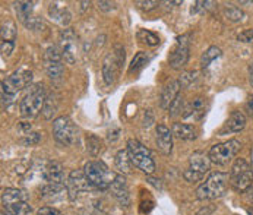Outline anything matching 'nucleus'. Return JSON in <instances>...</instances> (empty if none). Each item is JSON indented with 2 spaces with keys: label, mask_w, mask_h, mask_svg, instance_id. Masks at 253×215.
<instances>
[{
  "label": "nucleus",
  "mask_w": 253,
  "mask_h": 215,
  "mask_svg": "<svg viewBox=\"0 0 253 215\" xmlns=\"http://www.w3.org/2000/svg\"><path fill=\"white\" fill-rule=\"evenodd\" d=\"M89 1H81V6H82V10H85L86 7H89Z\"/></svg>",
  "instance_id": "49530a36"
},
{
  "label": "nucleus",
  "mask_w": 253,
  "mask_h": 215,
  "mask_svg": "<svg viewBox=\"0 0 253 215\" xmlns=\"http://www.w3.org/2000/svg\"><path fill=\"white\" fill-rule=\"evenodd\" d=\"M110 190L113 193V196L119 201V204L122 207H129L130 204V196H129V189H127V183L123 176H117L114 181L110 186Z\"/></svg>",
  "instance_id": "4468645a"
},
{
  "label": "nucleus",
  "mask_w": 253,
  "mask_h": 215,
  "mask_svg": "<svg viewBox=\"0 0 253 215\" xmlns=\"http://www.w3.org/2000/svg\"><path fill=\"white\" fill-rule=\"evenodd\" d=\"M45 72L51 79L59 81L65 73V68L62 62H45Z\"/></svg>",
  "instance_id": "a878e982"
},
{
  "label": "nucleus",
  "mask_w": 253,
  "mask_h": 215,
  "mask_svg": "<svg viewBox=\"0 0 253 215\" xmlns=\"http://www.w3.org/2000/svg\"><path fill=\"white\" fill-rule=\"evenodd\" d=\"M136 4L142 10H152V9H155L160 4V1H157V0H146V1H136Z\"/></svg>",
  "instance_id": "4c0bfd02"
},
{
  "label": "nucleus",
  "mask_w": 253,
  "mask_h": 215,
  "mask_svg": "<svg viewBox=\"0 0 253 215\" xmlns=\"http://www.w3.org/2000/svg\"><path fill=\"white\" fill-rule=\"evenodd\" d=\"M149 59H151V56H149L148 53H145V51H139V53H138V54L133 57V60H132V63H130L129 73H133V72L141 71L145 65L149 62Z\"/></svg>",
  "instance_id": "cd10ccee"
},
{
  "label": "nucleus",
  "mask_w": 253,
  "mask_h": 215,
  "mask_svg": "<svg viewBox=\"0 0 253 215\" xmlns=\"http://www.w3.org/2000/svg\"><path fill=\"white\" fill-rule=\"evenodd\" d=\"M189 36L177 37V44L173 48L171 54H170V66L176 71H179L181 68L186 66L187 60H189Z\"/></svg>",
  "instance_id": "9d476101"
},
{
  "label": "nucleus",
  "mask_w": 253,
  "mask_h": 215,
  "mask_svg": "<svg viewBox=\"0 0 253 215\" xmlns=\"http://www.w3.org/2000/svg\"><path fill=\"white\" fill-rule=\"evenodd\" d=\"M34 1H18L15 3V10L16 15L19 18V21L22 24H25L30 18H33V12H34Z\"/></svg>",
  "instance_id": "393cba45"
},
{
  "label": "nucleus",
  "mask_w": 253,
  "mask_h": 215,
  "mask_svg": "<svg viewBox=\"0 0 253 215\" xmlns=\"http://www.w3.org/2000/svg\"><path fill=\"white\" fill-rule=\"evenodd\" d=\"M41 198L48 204H57L63 202L69 198V190L65 184H51L48 183L41 189Z\"/></svg>",
  "instance_id": "f8f14e48"
},
{
  "label": "nucleus",
  "mask_w": 253,
  "mask_h": 215,
  "mask_svg": "<svg viewBox=\"0 0 253 215\" xmlns=\"http://www.w3.org/2000/svg\"><path fill=\"white\" fill-rule=\"evenodd\" d=\"M16 94H18V91L9 79L1 81V104H3V107H9L15 101Z\"/></svg>",
  "instance_id": "b1692460"
},
{
  "label": "nucleus",
  "mask_w": 253,
  "mask_h": 215,
  "mask_svg": "<svg viewBox=\"0 0 253 215\" xmlns=\"http://www.w3.org/2000/svg\"><path fill=\"white\" fill-rule=\"evenodd\" d=\"M98 6H100V9L104 10V12H110V10L114 9V4L110 3V1H98Z\"/></svg>",
  "instance_id": "37998d69"
},
{
  "label": "nucleus",
  "mask_w": 253,
  "mask_h": 215,
  "mask_svg": "<svg viewBox=\"0 0 253 215\" xmlns=\"http://www.w3.org/2000/svg\"><path fill=\"white\" fill-rule=\"evenodd\" d=\"M88 151L92 155H97L101 151V141L97 136H89V139H88Z\"/></svg>",
  "instance_id": "c9c22d12"
},
{
  "label": "nucleus",
  "mask_w": 253,
  "mask_h": 215,
  "mask_svg": "<svg viewBox=\"0 0 253 215\" xmlns=\"http://www.w3.org/2000/svg\"><path fill=\"white\" fill-rule=\"evenodd\" d=\"M171 132L176 138H179L181 141H193L198 136L196 128L189 123H174Z\"/></svg>",
  "instance_id": "4be33fe9"
},
{
  "label": "nucleus",
  "mask_w": 253,
  "mask_h": 215,
  "mask_svg": "<svg viewBox=\"0 0 253 215\" xmlns=\"http://www.w3.org/2000/svg\"><path fill=\"white\" fill-rule=\"evenodd\" d=\"M246 192H248V195H249L251 201H252V202H253V184H252V186H251V187H249V189H248V190H246Z\"/></svg>",
  "instance_id": "a18cd8bd"
},
{
  "label": "nucleus",
  "mask_w": 253,
  "mask_h": 215,
  "mask_svg": "<svg viewBox=\"0 0 253 215\" xmlns=\"http://www.w3.org/2000/svg\"><path fill=\"white\" fill-rule=\"evenodd\" d=\"M16 38V28L12 22L1 25V41H15Z\"/></svg>",
  "instance_id": "473e14b6"
},
{
  "label": "nucleus",
  "mask_w": 253,
  "mask_h": 215,
  "mask_svg": "<svg viewBox=\"0 0 253 215\" xmlns=\"http://www.w3.org/2000/svg\"><path fill=\"white\" fill-rule=\"evenodd\" d=\"M120 63L117 62L116 56L113 53H110L106 56L104 62H103V79L107 85H113L116 78H117V73L120 69Z\"/></svg>",
  "instance_id": "dca6fc26"
},
{
  "label": "nucleus",
  "mask_w": 253,
  "mask_h": 215,
  "mask_svg": "<svg viewBox=\"0 0 253 215\" xmlns=\"http://www.w3.org/2000/svg\"><path fill=\"white\" fill-rule=\"evenodd\" d=\"M221 56V50L215 47V45H212V47H210L202 56H201V66L202 68H208L215 59H218Z\"/></svg>",
  "instance_id": "bb28decb"
},
{
  "label": "nucleus",
  "mask_w": 253,
  "mask_h": 215,
  "mask_svg": "<svg viewBox=\"0 0 253 215\" xmlns=\"http://www.w3.org/2000/svg\"><path fill=\"white\" fill-rule=\"evenodd\" d=\"M44 179L51 184H65V170L57 161H50L44 169Z\"/></svg>",
  "instance_id": "f3484780"
},
{
  "label": "nucleus",
  "mask_w": 253,
  "mask_h": 215,
  "mask_svg": "<svg viewBox=\"0 0 253 215\" xmlns=\"http://www.w3.org/2000/svg\"><path fill=\"white\" fill-rule=\"evenodd\" d=\"M251 161H252V166H253V146H252V149H251Z\"/></svg>",
  "instance_id": "de8ad7c7"
},
{
  "label": "nucleus",
  "mask_w": 253,
  "mask_h": 215,
  "mask_svg": "<svg viewBox=\"0 0 253 215\" xmlns=\"http://www.w3.org/2000/svg\"><path fill=\"white\" fill-rule=\"evenodd\" d=\"M230 184L236 192H246L253 184V169L245 158H237L230 172Z\"/></svg>",
  "instance_id": "20e7f679"
},
{
  "label": "nucleus",
  "mask_w": 253,
  "mask_h": 215,
  "mask_svg": "<svg viewBox=\"0 0 253 215\" xmlns=\"http://www.w3.org/2000/svg\"><path fill=\"white\" fill-rule=\"evenodd\" d=\"M66 187L69 190V198L75 199L79 193L88 192L94 186L88 180L84 170H72L71 174H69V177H68V181H66Z\"/></svg>",
  "instance_id": "1a4fd4ad"
},
{
  "label": "nucleus",
  "mask_w": 253,
  "mask_h": 215,
  "mask_svg": "<svg viewBox=\"0 0 253 215\" xmlns=\"http://www.w3.org/2000/svg\"><path fill=\"white\" fill-rule=\"evenodd\" d=\"M28 201V195L21 190V189H15V187H7L1 192V204L3 208H7L10 205L19 204V202H25Z\"/></svg>",
  "instance_id": "6ab92c4d"
},
{
  "label": "nucleus",
  "mask_w": 253,
  "mask_h": 215,
  "mask_svg": "<svg viewBox=\"0 0 253 215\" xmlns=\"http://www.w3.org/2000/svg\"><path fill=\"white\" fill-rule=\"evenodd\" d=\"M24 25H25L27 28H30V30H38V28L42 27V21L38 19L37 16H33V18H30Z\"/></svg>",
  "instance_id": "58836bf2"
},
{
  "label": "nucleus",
  "mask_w": 253,
  "mask_h": 215,
  "mask_svg": "<svg viewBox=\"0 0 253 215\" xmlns=\"http://www.w3.org/2000/svg\"><path fill=\"white\" fill-rule=\"evenodd\" d=\"M62 59H63V54H62V51L59 50L57 45H50L45 50V54H44L45 62H62Z\"/></svg>",
  "instance_id": "2f4dec72"
},
{
  "label": "nucleus",
  "mask_w": 253,
  "mask_h": 215,
  "mask_svg": "<svg viewBox=\"0 0 253 215\" xmlns=\"http://www.w3.org/2000/svg\"><path fill=\"white\" fill-rule=\"evenodd\" d=\"M173 132L166 125H157L155 128V141L158 149L164 155H170L173 151Z\"/></svg>",
  "instance_id": "ddd939ff"
},
{
  "label": "nucleus",
  "mask_w": 253,
  "mask_h": 215,
  "mask_svg": "<svg viewBox=\"0 0 253 215\" xmlns=\"http://www.w3.org/2000/svg\"><path fill=\"white\" fill-rule=\"evenodd\" d=\"M224 13H225V18L231 22H242L246 18V15L239 7H236L233 4H227L224 9Z\"/></svg>",
  "instance_id": "c85d7f7f"
},
{
  "label": "nucleus",
  "mask_w": 253,
  "mask_h": 215,
  "mask_svg": "<svg viewBox=\"0 0 253 215\" xmlns=\"http://www.w3.org/2000/svg\"><path fill=\"white\" fill-rule=\"evenodd\" d=\"M45 91H44V85L42 84H36L33 86H30V91L25 94V97L21 101V114L24 117H36L40 111H42L44 103H45Z\"/></svg>",
  "instance_id": "7ed1b4c3"
},
{
  "label": "nucleus",
  "mask_w": 253,
  "mask_h": 215,
  "mask_svg": "<svg viewBox=\"0 0 253 215\" xmlns=\"http://www.w3.org/2000/svg\"><path fill=\"white\" fill-rule=\"evenodd\" d=\"M230 181V176L225 173H211L208 179L205 180L198 189H196V198L201 201H211L224 196L227 192V186Z\"/></svg>",
  "instance_id": "f257e3e1"
},
{
  "label": "nucleus",
  "mask_w": 253,
  "mask_h": 215,
  "mask_svg": "<svg viewBox=\"0 0 253 215\" xmlns=\"http://www.w3.org/2000/svg\"><path fill=\"white\" fill-rule=\"evenodd\" d=\"M127 152L132 160V164L138 167L145 174H152L155 172V163L152 160L151 151L136 139L127 142Z\"/></svg>",
  "instance_id": "39448f33"
},
{
  "label": "nucleus",
  "mask_w": 253,
  "mask_h": 215,
  "mask_svg": "<svg viewBox=\"0 0 253 215\" xmlns=\"http://www.w3.org/2000/svg\"><path fill=\"white\" fill-rule=\"evenodd\" d=\"M0 50H1L3 57H9L15 50V41H1Z\"/></svg>",
  "instance_id": "e433bc0d"
},
{
  "label": "nucleus",
  "mask_w": 253,
  "mask_h": 215,
  "mask_svg": "<svg viewBox=\"0 0 253 215\" xmlns=\"http://www.w3.org/2000/svg\"><path fill=\"white\" fill-rule=\"evenodd\" d=\"M40 141V135L38 133H31L30 136H27L25 139H22L21 143H24V145H34Z\"/></svg>",
  "instance_id": "79ce46f5"
},
{
  "label": "nucleus",
  "mask_w": 253,
  "mask_h": 215,
  "mask_svg": "<svg viewBox=\"0 0 253 215\" xmlns=\"http://www.w3.org/2000/svg\"><path fill=\"white\" fill-rule=\"evenodd\" d=\"M210 170V158L202 154H193L189 160V167L183 172V177L189 183H198Z\"/></svg>",
  "instance_id": "6e6552de"
},
{
  "label": "nucleus",
  "mask_w": 253,
  "mask_h": 215,
  "mask_svg": "<svg viewBox=\"0 0 253 215\" xmlns=\"http://www.w3.org/2000/svg\"><path fill=\"white\" fill-rule=\"evenodd\" d=\"M12 85L16 88V91H22L25 88H28L33 82V72L27 71V69H19V71L13 72L9 78H7Z\"/></svg>",
  "instance_id": "aec40b11"
},
{
  "label": "nucleus",
  "mask_w": 253,
  "mask_h": 215,
  "mask_svg": "<svg viewBox=\"0 0 253 215\" xmlns=\"http://www.w3.org/2000/svg\"><path fill=\"white\" fill-rule=\"evenodd\" d=\"M246 126V117L242 111H233L231 116L228 117L224 129H222V133L224 132H230V133H239L245 129Z\"/></svg>",
  "instance_id": "412c9836"
},
{
  "label": "nucleus",
  "mask_w": 253,
  "mask_h": 215,
  "mask_svg": "<svg viewBox=\"0 0 253 215\" xmlns=\"http://www.w3.org/2000/svg\"><path fill=\"white\" fill-rule=\"evenodd\" d=\"M184 100H183V97L179 95L177 98H176V101L171 104V107H170V116L171 117H174V116H177V114H181L183 111H184Z\"/></svg>",
  "instance_id": "72a5a7b5"
},
{
  "label": "nucleus",
  "mask_w": 253,
  "mask_h": 215,
  "mask_svg": "<svg viewBox=\"0 0 253 215\" xmlns=\"http://www.w3.org/2000/svg\"><path fill=\"white\" fill-rule=\"evenodd\" d=\"M240 148H242V143L237 139H230L227 142L217 143V145L211 146V149L208 152V158L214 164L225 166L234 158V155L240 151Z\"/></svg>",
  "instance_id": "423d86ee"
},
{
  "label": "nucleus",
  "mask_w": 253,
  "mask_h": 215,
  "mask_svg": "<svg viewBox=\"0 0 253 215\" xmlns=\"http://www.w3.org/2000/svg\"><path fill=\"white\" fill-rule=\"evenodd\" d=\"M53 135L56 141L65 146H71L76 142V128L68 116H60L53 122Z\"/></svg>",
  "instance_id": "0eeeda50"
},
{
  "label": "nucleus",
  "mask_w": 253,
  "mask_h": 215,
  "mask_svg": "<svg viewBox=\"0 0 253 215\" xmlns=\"http://www.w3.org/2000/svg\"><path fill=\"white\" fill-rule=\"evenodd\" d=\"M239 41H243V43H253V30H246L243 33H240L237 36Z\"/></svg>",
  "instance_id": "a19ab883"
},
{
  "label": "nucleus",
  "mask_w": 253,
  "mask_h": 215,
  "mask_svg": "<svg viewBox=\"0 0 253 215\" xmlns=\"http://www.w3.org/2000/svg\"><path fill=\"white\" fill-rule=\"evenodd\" d=\"M138 38H139L142 43H145V44L151 45V47H155V45L160 44V38L155 36L154 33L148 31V30H139V31H138Z\"/></svg>",
  "instance_id": "7c9ffc66"
},
{
  "label": "nucleus",
  "mask_w": 253,
  "mask_h": 215,
  "mask_svg": "<svg viewBox=\"0 0 253 215\" xmlns=\"http://www.w3.org/2000/svg\"><path fill=\"white\" fill-rule=\"evenodd\" d=\"M114 166L122 174H130L132 173V160L129 157L127 149H120L114 157Z\"/></svg>",
  "instance_id": "5701e85b"
},
{
  "label": "nucleus",
  "mask_w": 253,
  "mask_h": 215,
  "mask_svg": "<svg viewBox=\"0 0 253 215\" xmlns=\"http://www.w3.org/2000/svg\"><path fill=\"white\" fill-rule=\"evenodd\" d=\"M48 16L59 25L66 27L72 21V13L69 12L68 7L59 6V3H50L48 6Z\"/></svg>",
  "instance_id": "a211bd4d"
},
{
  "label": "nucleus",
  "mask_w": 253,
  "mask_h": 215,
  "mask_svg": "<svg viewBox=\"0 0 253 215\" xmlns=\"http://www.w3.org/2000/svg\"><path fill=\"white\" fill-rule=\"evenodd\" d=\"M246 111H248V114L253 117V95L249 98V101H248V104H246Z\"/></svg>",
  "instance_id": "c03bdc74"
},
{
  "label": "nucleus",
  "mask_w": 253,
  "mask_h": 215,
  "mask_svg": "<svg viewBox=\"0 0 253 215\" xmlns=\"http://www.w3.org/2000/svg\"><path fill=\"white\" fill-rule=\"evenodd\" d=\"M180 88L181 84L179 79H171L164 85V88L161 89V94H160V106L163 110H170L171 104L180 95Z\"/></svg>",
  "instance_id": "9b49d317"
},
{
  "label": "nucleus",
  "mask_w": 253,
  "mask_h": 215,
  "mask_svg": "<svg viewBox=\"0 0 253 215\" xmlns=\"http://www.w3.org/2000/svg\"><path fill=\"white\" fill-rule=\"evenodd\" d=\"M84 172L91 184L97 189H110L111 183L117 177L103 161H89L85 164Z\"/></svg>",
  "instance_id": "f03ea898"
},
{
  "label": "nucleus",
  "mask_w": 253,
  "mask_h": 215,
  "mask_svg": "<svg viewBox=\"0 0 253 215\" xmlns=\"http://www.w3.org/2000/svg\"><path fill=\"white\" fill-rule=\"evenodd\" d=\"M205 110H207V100L202 97H195L189 104H186L183 117L187 120H199L205 114Z\"/></svg>",
  "instance_id": "2eb2a0df"
},
{
  "label": "nucleus",
  "mask_w": 253,
  "mask_h": 215,
  "mask_svg": "<svg viewBox=\"0 0 253 215\" xmlns=\"http://www.w3.org/2000/svg\"><path fill=\"white\" fill-rule=\"evenodd\" d=\"M38 215H63L59 210H56V208H53V207H48V205H45V207H41L40 210H38Z\"/></svg>",
  "instance_id": "ea45409f"
},
{
  "label": "nucleus",
  "mask_w": 253,
  "mask_h": 215,
  "mask_svg": "<svg viewBox=\"0 0 253 215\" xmlns=\"http://www.w3.org/2000/svg\"><path fill=\"white\" fill-rule=\"evenodd\" d=\"M196 76H198V73H196L195 71L184 72V73H181V78L179 79V81H180L181 86H190V85L195 82Z\"/></svg>",
  "instance_id": "f704fd0d"
},
{
  "label": "nucleus",
  "mask_w": 253,
  "mask_h": 215,
  "mask_svg": "<svg viewBox=\"0 0 253 215\" xmlns=\"http://www.w3.org/2000/svg\"><path fill=\"white\" fill-rule=\"evenodd\" d=\"M56 110H57V100L53 97V94H50V95H47L45 103H44V108H42L44 117L45 119H51L53 114L56 113Z\"/></svg>",
  "instance_id": "c756f323"
}]
</instances>
